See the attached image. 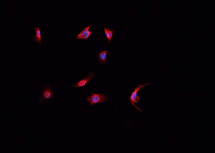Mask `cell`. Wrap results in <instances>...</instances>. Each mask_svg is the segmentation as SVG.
<instances>
[{"label": "cell", "instance_id": "6da1fadb", "mask_svg": "<svg viewBox=\"0 0 215 153\" xmlns=\"http://www.w3.org/2000/svg\"><path fill=\"white\" fill-rule=\"evenodd\" d=\"M109 99L108 96L103 94L92 93L90 96H87V101L91 105L95 104L102 103V102L107 101Z\"/></svg>", "mask_w": 215, "mask_h": 153}, {"label": "cell", "instance_id": "7a4b0ae2", "mask_svg": "<svg viewBox=\"0 0 215 153\" xmlns=\"http://www.w3.org/2000/svg\"><path fill=\"white\" fill-rule=\"evenodd\" d=\"M43 89L42 93L39 99L40 103L45 102L54 96V93L51 90L50 85L48 84L43 86Z\"/></svg>", "mask_w": 215, "mask_h": 153}, {"label": "cell", "instance_id": "3957f363", "mask_svg": "<svg viewBox=\"0 0 215 153\" xmlns=\"http://www.w3.org/2000/svg\"><path fill=\"white\" fill-rule=\"evenodd\" d=\"M151 84L150 83H146L145 84H142L139 85L137 87H136L135 89L134 90L132 93L131 96L130 97V100L131 102V103L132 104V105L134 106L138 110H139L140 112H142V110L140 109V108H139L137 106H136L134 104V102L135 103H137L140 100V98L139 96H138V92H139V90L142 87H145V86L150 85Z\"/></svg>", "mask_w": 215, "mask_h": 153}, {"label": "cell", "instance_id": "277c9868", "mask_svg": "<svg viewBox=\"0 0 215 153\" xmlns=\"http://www.w3.org/2000/svg\"><path fill=\"white\" fill-rule=\"evenodd\" d=\"M94 76V73L93 72H90L85 78H84V79L81 80V81H78V82L76 83L73 86H72V87H83V86L85 85L87 82L92 79Z\"/></svg>", "mask_w": 215, "mask_h": 153}, {"label": "cell", "instance_id": "5b68a950", "mask_svg": "<svg viewBox=\"0 0 215 153\" xmlns=\"http://www.w3.org/2000/svg\"><path fill=\"white\" fill-rule=\"evenodd\" d=\"M108 51L104 50L98 53V59L99 62L102 65L105 64L107 59Z\"/></svg>", "mask_w": 215, "mask_h": 153}, {"label": "cell", "instance_id": "8992f818", "mask_svg": "<svg viewBox=\"0 0 215 153\" xmlns=\"http://www.w3.org/2000/svg\"><path fill=\"white\" fill-rule=\"evenodd\" d=\"M33 29L35 31V41L38 43H41L42 41V34L39 27H33Z\"/></svg>", "mask_w": 215, "mask_h": 153}, {"label": "cell", "instance_id": "52a82bcc", "mask_svg": "<svg viewBox=\"0 0 215 153\" xmlns=\"http://www.w3.org/2000/svg\"><path fill=\"white\" fill-rule=\"evenodd\" d=\"M104 30L105 35L108 40V42L109 43L112 40L113 37L114 32H115V30H112L108 28L104 27Z\"/></svg>", "mask_w": 215, "mask_h": 153}, {"label": "cell", "instance_id": "ba28073f", "mask_svg": "<svg viewBox=\"0 0 215 153\" xmlns=\"http://www.w3.org/2000/svg\"><path fill=\"white\" fill-rule=\"evenodd\" d=\"M91 26V24L89 25L87 27H86L85 29H84L81 32H80L79 34H78V37L76 38V39H81V38L83 37L84 35L87 33V32L89 31V29H90V27Z\"/></svg>", "mask_w": 215, "mask_h": 153}, {"label": "cell", "instance_id": "9c48e42d", "mask_svg": "<svg viewBox=\"0 0 215 153\" xmlns=\"http://www.w3.org/2000/svg\"><path fill=\"white\" fill-rule=\"evenodd\" d=\"M91 32H90V31H89L88 32H87V33H86L83 37L82 38H81V39L84 40H87V39H88L89 37L91 35Z\"/></svg>", "mask_w": 215, "mask_h": 153}]
</instances>
